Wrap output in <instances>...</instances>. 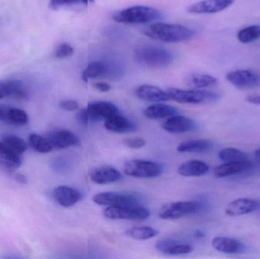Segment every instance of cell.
Instances as JSON below:
<instances>
[{"label":"cell","instance_id":"cell-24","mask_svg":"<svg viewBox=\"0 0 260 259\" xmlns=\"http://www.w3.org/2000/svg\"><path fill=\"white\" fill-rule=\"evenodd\" d=\"M209 164L200 160H190L179 166L177 172L185 177H199L207 174L209 171Z\"/></svg>","mask_w":260,"mask_h":259},{"label":"cell","instance_id":"cell-15","mask_svg":"<svg viewBox=\"0 0 260 259\" xmlns=\"http://www.w3.org/2000/svg\"><path fill=\"white\" fill-rule=\"evenodd\" d=\"M122 173L111 166H101L93 169L90 173V179L98 185L114 183L122 179Z\"/></svg>","mask_w":260,"mask_h":259},{"label":"cell","instance_id":"cell-42","mask_svg":"<svg viewBox=\"0 0 260 259\" xmlns=\"http://www.w3.org/2000/svg\"><path fill=\"white\" fill-rule=\"evenodd\" d=\"M15 179H16V180L18 181V182H21V183L22 184L25 183V182H27V179H26L25 176H23V175L21 174L16 175Z\"/></svg>","mask_w":260,"mask_h":259},{"label":"cell","instance_id":"cell-23","mask_svg":"<svg viewBox=\"0 0 260 259\" xmlns=\"http://www.w3.org/2000/svg\"><path fill=\"white\" fill-rule=\"evenodd\" d=\"M104 125L107 130L115 133H127L134 132L137 129L136 123L120 114L106 119Z\"/></svg>","mask_w":260,"mask_h":259},{"label":"cell","instance_id":"cell-20","mask_svg":"<svg viewBox=\"0 0 260 259\" xmlns=\"http://www.w3.org/2000/svg\"><path fill=\"white\" fill-rule=\"evenodd\" d=\"M135 94L141 100L152 103H159L171 100L167 91H164L161 88L154 85H141L136 88Z\"/></svg>","mask_w":260,"mask_h":259},{"label":"cell","instance_id":"cell-6","mask_svg":"<svg viewBox=\"0 0 260 259\" xmlns=\"http://www.w3.org/2000/svg\"><path fill=\"white\" fill-rule=\"evenodd\" d=\"M171 100L180 103L198 104L206 102L215 101L219 99V95L210 91L202 90H183L171 88L167 90Z\"/></svg>","mask_w":260,"mask_h":259},{"label":"cell","instance_id":"cell-11","mask_svg":"<svg viewBox=\"0 0 260 259\" xmlns=\"http://www.w3.org/2000/svg\"><path fill=\"white\" fill-rule=\"evenodd\" d=\"M28 96V90L21 81L0 80V100L9 97L17 100H25Z\"/></svg>","mask_w":260,"mask_h":259},{"label":"cell","instance_id":"cell-26","mask_svg":"<svg viewBox=\"0 0 260 259\" xmlns=\"http://www.w3.org/2000/svg\"><path fill=\"white\" fill-rule=\"evenodd\" d=\"M178 110L174 106L164 103H156L148 106L144 110V115L150 120H160L167 119L172 116L177 115Z\"/></svg>","mask_w":260,"mask_h":259},{"label":"cell","instance_id":"cell-2","mask_svg":"<svg viewBox=\"0 0 260 259\" xmlns=\"http://www.w3.org/2000/svg\"><path fill=\"white\" fill-rule=\"evenodd\" d=\"M136 60L149 68L168 67L174 60V55L170 50L153 45H143L135 51Z\"/></svg>","mask_w":260,"mask_h":259},{"label":"cell","instance_id":"cell-40","mask_svg":"<svg viewBox=\"0 0 260 259\" xmlns=\"http://www.w3.org/2000/svg\"><path fill=\"white\" fill-rule=\"evenodd\" d=\"M93 87L98 91H102V92H108L111 91V86L108 83L104 82H95L93 84Z\"/></svg>","mask_w":260,"mask_h":259},{"label":"cell","instance_id":"cell-44","mask_svg":"<svg viewBox=\"0 0 260 259\" xmlns=\"http://www.w3.org/2000/svg\"><path fill=\"white\" fill-rule=\"evenodd\" d=\"M254 156L255 158H256V159L257 160V161H259L260 162V147L255 150Z\"/></svg>","mask_w":260,"mask_h":259},{"label":"cell","instance_id":"cell-34","mask_svg":"<svg viewBox=\"0 0 260 259\" xmlns=\"http://www.w3.org/2000/svg\"><path fill=\"white\" fill-rule=\"evenodd\" d=\"M237 38L242 44H250L260 39V25L248 26L241 29L237 33Z\"/></svg>","mask_w":260,"mask_h":259},{"label":"cell","instance_id":"cell-32","mask_svg":"<svg viewBox=\"0 0 260 259\" xmlns=\"http://www.w3.org/2000/svg\"><path fill=\"white\" fill-rule=\"evenodd\" d=\"M28 141L30 147L39 153L47 154L53 151V146L47 137L41 136L36 133L30 134L29 135Z\"/></svg>","mask_w":260,"mask_h":259},{"label":"cell","instance_id":"cell-22","mask_svg":"<svg viewBox=\"0 0 260 259\" xmlns=\"http://www.w3.org/2000/svg\"><path fill=\"white\" fill-rule=\"evenodd\" d=\"M212 246L215 250L225 254L242 253L245 250V246L241 242L228 237H214Z\"/></svg>","mask_w":260,"mask_h":259},{"label":"cell","instance_id":"cell-31","mask_svg":"<svg viewBox=\"0 0 260 259\" xmlns=\"http://www.w3.org/2000/svg\"><path fill=\"white\" fill-rule=\"evenodd\" d=\"M218 158L223 162L244 161L248 160V155L243 151L235 147H224L218 154Z\"/></svg>","mask_w":260,"mask_h":259},{"label":"cell","instance_id":"cell-21","mask_svg":"<svg viewBox=\"0 0 260 259\" xmlns=\"http://www.w3.org/2000/svg\"><path fill=\"white\" fill-rule=\"evenodd\" d=\"M22 164L21 155L9 149L0 141V169L5 171L12 172Z\"/></svg>","mask_w":260,"mask_h":259},{"label":"cell","instance_id":"cell-33","mask_svg":"<svg viewBox=\"0 0 260 259\" xmlns=\"http://www.w3.org/2000/svg\"><path fill=\"white\" fill-rule=\"evenodd\" d=\"M0 141L19 155H22L27 149V143L17 135L6 134L1 137Z\"/></svg>","mask_w":260,"mask_h":259},{"label":"cell","instance_id":"cell-29","mask_svg":"<svg viewBox=\"0 0 260 259\" xmlns=\"http://www.w3.org/2000/svg\"><path fill=\"white\" fill-rule=\"evenodd\" d=\"M155 228L148 226L133 227L126 230L125 235L136 240H148L154 238L158 234Z\"/></svg>","mask_w":260,"mask_h":259},{"label":"cell","instance_id":"cell-30","mask_svg":"<svg viewBox=\"0 0 260 259\" xmlns=\"http://www.w3.org/2000/svg\"><path fill=\"white\" fill-rule=\"evenodd\" d=\"M217 83L218 79L208 74H192L186 80V84L189 87L197 89L213 86Z\"/></svg>","mask_w":260,"mask_h":259},{"label":"cell","instance_id":"cell-10","mask_svg":"<svg viewBox=\"0 0 260 259\" xmlns=\"http://www.w3.org/2000/svg\"><path fill=\"white\" fill-rule=\"evenodd\" d=\"M46 137L53 149H69L79 145L80 143L79 137L68 129L59 128L51 129L47 132Z\"/></svg>","mask_w":260,"mask_h":259},{"label":"cell","instance_id":"cell-36","mask_svg":"<svg viewBox=\"0 0 260 259\" xmlns=\"http://www.w3.org/2000/svg\"><path fill=\"white\" fill-rule=\"evenodd\" d=\"M123 143L126 147L131 149H139L143 147L146 144V141L140 137L128 138L123 140Z\"/></svg>","mask_w":260,"mask_h":259},{"label":"cell","instance_id":"cell-35","mask_svg":"<svg viewBox=\"0 0 260 259\" xmlns=\"http://www.w3.org/2000/svg\"><path fill=\"white\" fill-rule=\"evenodd\" d=\"M74 53V49L70 44L62 43L58 46L55 50V57L57 59H65L70 57Z\"/></svg>","mask_w":260,"mask_h":259},{"label":"cell","instance_id":"cell-5","mask_svg":"<svg viewBox=\"0 0 260 259\" xmlns=\"http://www.w3.org/2000/svg\"><path fill=\"white\" fill-rule=\"evenodd\" d=\"M104 216L110 220H126L144 221L151 216L149 210L140 205L110 206L105 208Z\"/></svg>","mask_w":260,"mask_h":259},{"label":"cell","instance_id":"cell-27","mask_svg":"<svg viewBox=\"0 0 260 259\" xmlns=\"http://www.w3.org/2000/svg\"><path fill=\"white\" fill-rule=\"evenodd\" d=\"M212 142L209 139H192L183 141L177 146L180 153H202L212 147Z\"/></svg>","mask_w":260,"mask_h":259},{"label":"cell","instance_id":"cell-38","mask_svg":"<svg viewBox=\"0 0 260 259\" xmlns=\"http://www.w3.org/2000/svg\"><path fill=\"white\" fill-rule=\"evenodd\" d=\"M94 0H50V6L52 7H59V6H66V5L73 4V3H83L88 5Z\"/></svg>","mask_w":260,"mask_h":259},{"label":"cell","instance_id":"cell-3","mask_svg":"<svg viewBox=\"0 0 260 259\" xmlns=\"http://www.w3.org/2000/svg\"><path fill=\"white\" fill-rule=\"evenodd\" d=\"M161 13L154 8L146 6H135L114 14L113 19L125 24H144L160 18Z\"/></svg>","mask_w":260,"mask_h":259},{"label":"cell","instance_id":"cell-17","mask_svg":"<svg viewBox=\"0 0 260 259\" xmlns=\"http://www.w3.org/2000/svg\"><path fill=\"white\" fill-rule=\"evenodd\" d=\"M117 67L107 62L102 61H95L91 62L86 67L82 75V80L85 82H88L90 79H97V78H108L116 76Z\"/></svg>","mask_w":260,"mask_h":259},{"label":"cell","instance_id":"cell-43","mask_svg":"<svg viewBox=\"0 0 260 259\" xmlns=\"http://www.w3.org/2000/svg\"><path fill=\"white\" fill-rule=\"evenodd\" d=\"M194 236H195L197 238H203V237H204V234H203V232H202L201 231H197L195 232V234H194Z\"/></svg>","mask_w":260,"mask_h":259},{"label":"cell","instance_id":"cell-39","mask_svg":"<svg viewBox=\"0 0 260 259\" xmlns=\"http://www.w3.org/2000/svg\"><path fill=\"white\" fill-rule=\"evenodd\" d=\"M76 118H77V120L79 122L80 124L85 125V126H86L88 123L92 122L91 121V117H90L86 107L80 109V110L78 112L77 115H76Z\"/></svg>","mask_w":260,"mask_h":259},{"label":"cell","instance_id":"cell-9","mask_svg":"<svg viewBox=\"0 0 260 259\" xmlns=\"http://www.w3.org/2000/svg\"><path fill=\"white\" fill-rule=\"evenodd\" d=\"M93 201L94 203L102 206H123L138 205L139 198L129 193L105 192L94 195Z\"/></svg>","mask_w":260,"mask_h":259},{"label":"cell","instance_id":"cell-13","mask_svg":"<svg viewBox=\"0 0 260 259\" xmlns=\"http://www.w3.org/2000/svg\"><path fill=\"white\" fill-rule=\"evenodd\" d=\"M236 0H203L188 7L193 14H213L222 12L232 6Z\"/></svg>","mask_w":260,"mask_h":259},{"label":"cell","instance_id":"cell-7","mask_svg":"<svg viewBox=\"0 0 260 259\" xmlns=\"http://www.w3.org/2000/svg\"><path fill=\"white\" fill-rule=\"evenodd\" d=\"M201 209V204L197 201L171 202L160 208L158 216L162 220H177L186 216L197 214Z\"/></svg>","mask_w":260,"mask_h":259},{"label":"cell","instance_id":"cell-4","mask_svg":"<svg viewBox=\"0 0 260 259\" xmlns=\"http://www.w3.org/2000/svg\"><path fill=\"white\" fill-rule=\"evenodd\" d=\"M163 171V167L158 163L145 160H130L126 161L123 166L125 174L139 179H153L158 177Z\"/></svg>","mask_w":260,"mask_h":259},{"label":"cell","instance_id":"cell-41","mask_svg":"<svg viewBox=\"0 0 260 259\" xmlns=\"http://www.w3.org/2000/svg\"><path fill=\"white\" fill-rule=\"evenodd\" d=\"M246 101L251 104L259 105L260 106V94H248L246 97Z\"/></svg>","mask_w":260,"mask_h":259},{"label":"cell","instance_id":"cell-8","mask_svg":"<svg viewBox=\"0 0 260 259\" xmlns=\"http://www.w3.org/2000/svg\"><path fill=\"white\" fill-rule=\"evenodd\" d=\"M226 79L238 89L260 88V73L250 69H237L226 75Z\"/></svg>","mask_w":260,"mask_h":259},{"label":"cell","instance_id":"cell-12","mask_svg":"<svg viewBox=\"0 0 260 259\" xmlns=\"http://www.w3.org/2000/svg\"><path fill=\"white\" fill-rule=\"evenodd\" d=\"M161 127L170 133L180 134L195 130L197 125L192 119L177 114L167 118L162 123Z\"/></svg>","mask_w":260,"mask_h":259},{"label":"cell","instance_id":"cell-25","mask_svg":"<svg viewBox=\"0 0 260 259\" xmlns=\"http://www.w3.org/2000/svg\"><path fill=\"white\" fill-rule=\"evenodd\" d=\"M155 248L159 252L168 255H187L193 251V248L190 245L171 240H163L157 242Z\"/></svg>","mask_w":260,"mask_h":259},{"label":"cell","instance_id":"cell-18","mask_svg":"<svg viewBox=\"0 0 260 259\" xmlns=\"http://www.w3.org/2000/svg\"><path fill=\"white\" fill-rule=\"evenodd\" d=\"M53 196L55 201L64 208L74 206L82 199L80 192L67 186H59L56 187L53 190Z\"/></svg>","mask_w":260,"mask_h":259},{"label":"cell","instance_id":"cell-37","mask_svg":"<svg viewBox=\"0 0 260 259\" xmlns=\"http://www.w3.org/2000/svg\"><path fill=\"white\" fill-rule=\"evenodd\" d=\"M59 106L63 110L73 112V111H76L79 109V103L76 100L68 99V100H61L59 102Z\"/></svg>","mask_w":260,"mask_h":259},{"label":"cell","instance_id":"cell-1","mask_svg":"<svg viewBox=\"0 0 260 259\" xmlns=\"http://www.w3.org/2000/svg\"><path fill=\"white\" fill-rule=\"evenodd\" d=\"M143 33L151 39L166 43L184 42L196 35L195 30L186 26L162 22L150 24Z\"/></svg>","mask_w":260,"mask_h":259},{"label":"cell","instance_id":"cell-16","mask_svg":"<svg viewBox=\"0 0 260 259\" xmlns=\"http://www.w3.org/2000/svg\"><path fill=\"white\" fill-rule=\"evenodd\" d=\"M260 202L255 199L241 198L231 202L225 208V214L231 217L245 215L256 211L259 208Z\"/></svg>","mask_w":260,"mask_h":259},{"label":"cell","instance_id":"cell-28","mask_svg":"<svg viewBox=\"0 0 260 259\" xmlns=\"http://www.w3.org/2000/svg\"><path fill=\"white\" fill-rule=\"evenodd\" d=\"M2 122L14 126H24L28 122V116L23 109L6 106Z\"/></svg>","mask_w":260,"mask_h":259},{"label":"cell","instance_id":"cell-19","mask_svg":"<svg viewBox=\"0 0 260 259\" xmlns=\"http://www.w3.org/2000/svg\"><path fill=\"white\" fill-rule=\"evenodd\" d=\"M252 167H253V164L248 160L224 162L222 164L214 167L212 173L217 178L229 177V176L250 170Z\"/></svg>","mask_w":260,"mask_h":259},{"label":"cell","instance_id":"cell-14","mask_svg":"<svg viewBox=\"0 0 260 259\" xmlns=\"http://www.w3.org/2000/svg\"><path fill=\"white\" fill-rule=\"evenodd\" d=\"M86 109L92 122L105 120L112 116L120 114L118 107L112 102L102 100L91 102L88 103Z\"/></svg>","mask_w":260,"mask_h":259}]
</instances>
